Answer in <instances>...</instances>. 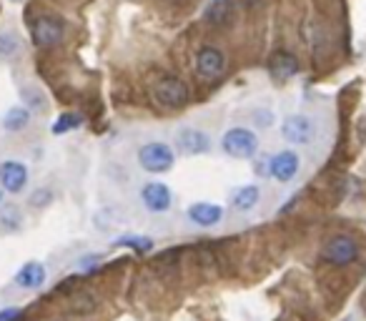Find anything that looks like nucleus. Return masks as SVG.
Here are the masks:
<instances>
[{
  "instance_id": "20e7f679",
  "label": "nucleus",
  "mask_w": 366,
  "mask_h": 321,
  "mask_svg": "<svg viewBox=\"0 0 366 321\" xmlns=\"http://www.w3.org/2000/svg\"><path fill=\"white\" fill-rule=\"evenodd\" d=\"M63 33L65 26L60 18L55 16H38L36 21L31 23V36L33 43L41 48H50V46H58L63 41Z\"/></svg>"
},
{
  "instance_id": "0eeeda50",
  "label": "nucleus",
  "mask_w": 366,
  "mask_h": 321,
  "mask_svg": "<svg viewBox=\"0 0 366 321\" xmlns=\"http://www.w3.org/2000/svg\"><path fill=\"white\" fill-rule=\"evenodd\" d=\"M176 143H178L181 153H186V156H201V153L211 151V138L201 128H181L178 136H176Z\"/></svg>"
},
{
  "instance_id": "9d476101",
  "label": "nucleus",
  "mask_w": 366,
  "mask_h": 321,
  "mask_svg": "<svg viewBox=\"0 0 366 321\" xmlns=\"http://www.w3.org/2000/svg\"><path fill=\"white\" fill-rule=\"evenodd\" d=\"M281 133L284 138L291 143H308L316 136V126H313V121L306 116H289L286 121L281 123Z\"/></svg>"
},
{
  "instance_id": "b1692460",
  "label": "nucleus",
  "mask_w": 366,
  "mask_h": 321,
  "mask_svg": "<svg viewBox=\"0 0 366 321\" xmlns=\"http://www.w3.org/2000/svg\"><path fill=\"white\" fill-rule=\"evenodd\" d=\"M98 261V256H88V258H83V263H80V269H90L93 263Z\"/></svg>"
},
{
  "instance_id": "39448f33",
  "label": "nucleus",
  "mask_w": 366,
  "mask_h": 321,
  "mask_svg": "<svg viewBox=\"0 0 366 321\" xmlns=\"http://www.w3.org/2000/svg\"><path fill=\"white\" fill-rule=\"evenodd\" d=\"M223 70H226V56H223L221 48L203 46L201 51L196 53V73L201 75L203 80L218 78V75H223Z\"/></svg>"
},
{
  "instance_id": "f03ea898",
  "label": "nucleus",
  "mask_w": 366,
  "mask_h": 321,
  "mask_svg": "<svg viewBox=\"0 0 366 321\" xmlns=\"http://www.w3.org/2000/svg\"><path fill=\"white\" fill-rule=\"evenodd\" d=\"M139 166L149 174H166L173 169V151L168 143L151 141L139 148Z\"/></svg>"
},
{
  "instance_id": "7ed1b4c3",
  "label": "nucleus",
  "mask_w": 366,
  "mask_h": 321,
  "mask_svg": "<svg viewBox=\"0 0 366 321\" xmlns=\"http://www.w3.org/2000/svg\"><path fill=\"white\" fill-rule=\"evenodd\" d=\"M221 148L231 158H254L259 151V138L249 128H228L221 138Z\"/></svg>"
},
{
  "instance_id": "5701e85b",
  "label": "nucleus",
  "mask_w": 366,
  "mask_h": 321,
  "mask_svg": "<svg viewBox=\"0 0 366 321\" xmlns=\"http://www.w3.org/2000/svg\"><path fill=\"white\" fill-rule=\"evenodd\" d=\"M50 194L48 191H41V194H33V206H43V204H48Z\"/></svg>"
},
{
  "instance_id": "1a4fd4ad",
  "label": "nucleus",
  "mask_w": 366,
  "mask_h": 321,
  "mask_svg": "<svg viewBox=\"0 0 366 321\" xmlns=\"http://www.w3.org/2000/svg\"><path fill=\"white\" fill-rule=\"evenodd\" d=\"M298 166H301V158L294 151H281L274 158H269V176H274L281 184H289L294 176L298 174Z\"/></svg>"
},
{
  "instance_id": "393cba45",
  "label": "nucleus",
  "mask_w": 366,
  "mask_h": 321,
  "mask_svg": "<svg viewBox=\"0 0 366 321\" xmlns=\"http://www.w3.org/2000/svg\"><path fill=\"white\" fill-rule=\"evenodd\" d=\"M0 201H3V194H0Z\"/></svg>"
},
{
  "instance_id": "f3484780",
  "label": "nucleus",
  "mask_w": 366,
  "mask_h": 321,
  "mask_svg": "<svg viewBox=\"0 0 366 321\" xmlns=\"http://www.w3.org/2000/svg\"><path fill=\"white\" fill-rule=\"evenodd\" d=\"M28 123H31V111H28L26 105H13V108L6 111V116H3V128L11 133L23 131Z\"/></svg>"
},
{
  "instance_id": "423d86ee",
  "label": "nucleus",
  "mask_w": 366,
  "mask_h": 321,
  "mask_svg": "<svg viewBox=\"0 0 366 321\" xmlns=\"http://www.w3.org/2000/svg\"><path fill=\"white\" fill-rule=\"evenodd\" d=\"M359 256V243L351 236H334L324 246V258L334 266H346Z\"/></svg>"
},
{
  "instance_id": "4be33fe9",
  "label": "nucleus",
  "mask_w": 366,
  "mask_h": 321,
  "mask_svg": "<svg viewBox=\"0 0 366 321\" xmlns=\"http://www.w3.org/2000/svg\"><path fill=\"white\" fill-rule=\"evenodd\" d=\"M18 316H21V309H16V306H13V309L0 311V321H16Z\"/></svg>"
},
{
  "instance_id": "9b49d317",
  "label": "nucleus",
  "mask_w": 366,
  "mask_h": 321,
  "mask_svg": "<svg viewBox=\"0 0 366 321\" xmlns=\"http://www.w3.org/2000/svg\"><path fill=\"white\" fill-rule=\"evenodd\" d=\"M28 184V169L18 161H3L0 164V186L8 194H21Z\"/></svg>"
},
{
  "instance_id": "a211bd4d",
  "label": "nucleus",
  "mask_w": 366,
  "mask_h": 321,
  "mask_svg": "<svg viewBox=\"0 0 366 321\" xmlns=\"http://www.w3.org/2000/svg\"><path fill=\"white\" fill-rule=\"evenodd\" d=\"M80 123H83V118H80L78 113H63V116L53 123V133L60 136V133L75 131V128H80Z\"/></svg>"
},
{
  "instance_id": "4468645a",
  "label": "nucleus",
  "mask_w": 366,
  "mask_h": 321,
  "mask_svg": "<svg viewBox=\"0 0 366 321\" xmlns=\"http://www.w3.org/2000/svg\"><path fill=\"white\" fill-rule=\"evenodd\" d=\"M188 219L196 226H216L223 219V209L216 204H208V201H198V204L188 206Z\"/></svg>"
},
{
  "instance_id": "dca6fc26",
  "label": "nucleus",
  "mask_w": 366,
  "mask_h": 321,
  "mask_svg": "<svg viewBox=\"0 0 366 321\" xmlns=\"http://www.w3.org/2000/svg\"><path fill=\"white\" fill-rule=\"evenodd\" d=\"M259 199H261L259 186L246 184V186H241V189H236L234 194H231V206H234L236 211H251V209H256Z\"/></svg>"
},
{
  "instance_id": "f8f14e48",
  "label": "nucleus",
  "mask_w": 366,
  "mask_h": 321,
  "mask_svg": "<svg viewBox=\"0 0 366 321\" xmlns=\"http://www.w3.org/2000/svg\"><path fill=\"white\" fill-rule=\"evenodd\" d=\"M269 73H271V78L279 80V83L294 78V75L298 73L296 56H294V53H289V51H276L269 58Z\"/></svg>"
},
{
  "instance_id": "ddd939ff",
  "label": "nucleus",
  "mask_w": 366,
  "mask_h": 321,
  "mask_svg": "<svg viewBox=\"0 0 366 321\" xmlns=\"http://www.w3.org/2000/svg\"><path fill=\"white\" fill-rule=\"evenodd\" d=\"M203 21L213 28H226L234 21V0H208L203 8Z\"/></svg>"
},
{
  "instance_id": "f257e3e1",
  "label": "nucleus",
  "mask_w": 366,
  "mask_h": 321,
  "mask_svg": "<svg viewBox=\"0 0 366 321\" xmlns=\"http://www.w3.org/2000/svg\"><path fill=\"white\" fill-rule=\"evenodd\" d=\"M154 98L158 100L163 108H183L191 100V90L176 75H163L156 80L154 85Z\"/></svg>"
},
{
  "instance_id": "6ab92c4d",
  "label": "nucleus",
  "mask_w": 366,
  "mask_h": 321,
  "mask_svg": "<svg viewBox=\"0 0 366 321\" xmlns=\"http://www.w3.org/2000/svg\"><path fill=\"white\" fill-rule=\"evenodd\" d=\"M118 246H131L136 251H151L154 248V241L149 236H121L118 238Z\"/></svg>"
},
{
  "instance_id": "2eb2a0df",
  "label": "nucleus",
  "mask_w": 366,
  "mask_h": 321,
  "mask_svg": "<svg viewBox=\"0 0 366 321\" xmlns=\"http://www.w3.org/2000/svg\"><path fill=\"white\" fill-rule=\"evenodd\" d=\"M16 284L21 286V289H41L43 284H45V266L38 261H28L26 266H23L21 271L16 274Z\"/></svg>"
},
{
  "instance_id": "aec40b11",
  "label": "nucleus",
  "mask_w": 366,
  "mask_h": 321,
  "mask_svg": "<svg viewBox=\"0 0 366 321\" xmlns=\"http://www.w3.org/2000/svg\"><path fill=\"white\" fill-rule=\"evenodd\" d=\"M18 51V38L11 31L0 33V56H13Z\"/></svg>"
},
{
  "instance_id": "6e6552de",
  "label": "nucleus",
  "mask_w": 366,
  "mask_h": 321,
  "mask_svg": "<svg viewBox=\"0 0 366 321\" xmlns=\"http://www.w3.org/2000/svg\"><path fill=\"white\" fill-rule=\"evenodd\" d=\"M141 201H144L146 209L154 211V214H163V211H168L171 204H173V194H171L168 186L161 184V181H151V184H146L144 189H141Z\"/></svg>"
},
{
  "instance_id": "412c9836",
  "label": "nucleus",
  "mask_w": 366,
  "mask_h": 321,
  "mask_svg": "<svg viewBox=\"0 0 366 321\" xmlns=\"http://www.w3.org/2000/svg\"><path fill=\"white\" fill-rule=\"evenodd\" d=\"M93 296L90 294H83V296H78V299L73 301V304H70V309L73 311H78V314H88L90 309H93Z\"/></svg>"
}]
</instances>
